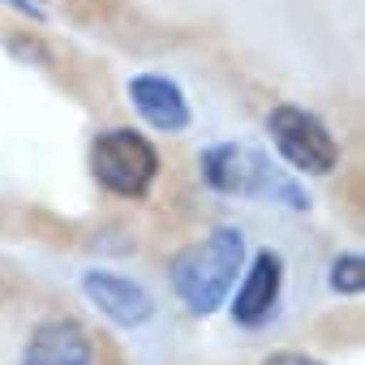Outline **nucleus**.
<instances>
[{
    "label": "nucleus",
    "instance_id": "nucleus-5",
    "mask_svg": "<svg viewBox=\"0 0 365 365\" xmlns=\"http://www.w3.org/2000/svg\"><path fill=\"white\" fill-rule=\"evenodd\" d=\"M82 292L120 327H142L150 314H155V301L142 284L125 279V275H112V271H86L82 275Z\"/></svg>",
    "mask_w": 365,
    "mask_h": 365
},
{
    "label": "nucleus",
    "instance_id": "nucleus-10",
    "mask_svg": "<svg viewBox=\"0 0 365 365\" xmlns=\"http://www.w3.org/2000/svg\"><path fill=\"white\" fill-rule=\"evenodd\" d=\"M267 365H322V361H314V356H305V352H275Z\"/></svg>",
    "mask_w": 365,
    "mask_h": 365
},
{
    "label": "nucleus",
    "instance_id": "nucleus-7",
    "mask_svg": "<svg viewBox=\"0 0 365 365\" xmlns=\"http://www.w3.org/2000/svg\"><path fill=\"white\" fill-rule=\"evenodd\" d=\"M22 365H91V335L73 318L39 322L22 352Z\"/></svg>",
    "mask_w": 365,
    "mask_h": 365
},
{
    "label": "nucleus",
    "instance_id": "nucleus-3",
    "mask_svg": "<svg viewBox=\"0 0 365 365\" xmlns=\"http://www.w3.org/2000/svg\"><path fill=\"white\" fill-rule=\"evenodd\" d=\"M91 168H95V176L103 180L112 194L142 198L150 190L155 172H159V155H155V146L142 133H133V129H108L91 146Z\"/></svg>",
    "mask_w": 365,
    "mask_h": 365
},
{
    "label": "nucleus",
    "instance_id": "nucleus-9",
    "mask_svg": "<svg viewBox=\"0 0 365 365\" xmlns=\"http://www.w3.org/2000/svg\"><path fill=\"white\" fill-rule=\"evenodd\" d=\"M331 288L335 292H361L365 288V258L361 254H344L331 262Z\"/></svg>",
    "mask_w": 365,
    "mask_h": 365
},
{
    "label": "nucleus",
    "instance_id": "nucleus-6",
    "mask_svg": "<svg viewBox=\"0 0 365 365\" xmlns=\"http://www.w3.org/2000/svg\"><path fill=\"white\" fill-rule=\"evenodd\" d=\"M279 284H284V262L279 254L262 250L254 258V267L245 271V284L232 301V318L241 327H262L271 314H275V301H279Z\"/></svg>",
    "mask_w": 365,
    "mask_h": 365
},
{
    "label": "nucleus",
    "instance_id": "nucleus-2",
    "mask_svg": "<svg viewBox=\"0 0 365 365\" xmlns=\"http://www.w3.org/2000/svg\"><path fill=\"white\" fill-rule=\"evenodd\" d=\"M202 176L207 185L220 190V194H241V198H284L288 207H309V198L292 185V180L267 163V155L250 150V146H237V142H224V146H211L202 155Z\"/></svg>",
    "mask_w": 365,
    "mask_h": 365
},
{
    "label": "nucleus",
    "instance_id": "nucleus-1",
    "mask_svg": "<svg viewBox=\"0 0 365 365\" xmlns=\"http://www.w3.org/2000/svg\"><path fill=\"white\" fill-rule=\"evenodd\" d=\"M241 258H245V232L232 228V224L215 228L207 241L180 250L172 258V288H176V297L185 301L194 314H215L224 305L228 288L237 284Z\"/></svg>",
    "mask_w": 365,
    "mask_h": 365
},
{
    "label": "nucleus",
    "instance_id": "nucleus-4",
    "mask_svg": "<svg viewBox=\"0 0 365 365\" xmlns=\"http://www.w3.org/2000/svg\"><path fill=\"white\" fill-rule=\"evenodd\" d=\"M267 133H271V142L279 146V155H284L297 172L322 176V172H331V168L339 163V146H335L331 129H327L314 112H305V108H292V103L271 108Z\"/></svg>",
    "mask_w": 365,
    "mask_h": 365
},
{
    "label": "nucleus",
    "instance_id": "nucleus-8",
    "mask_svg": "<svg viewBox=\"0 0 365 365\" xmlns=\"http://www.w3.org/2000/svg\"><path fill=\"white\" fill-rule=\"evenodd\" d=\"M129 99L163 133H180L190 125V103H185V95H180V86L168 82V78H155V73L129 78Z\"/></svg>",
    "mask_w": 365,
    "mask_h": 365
}]
</instances>
